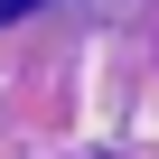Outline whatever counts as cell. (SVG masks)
<instances>
[{"mask_svg": "<svg viewBox=\"0 0 159 159\" xmlns=\"http://www.w3.org/2000/svg\"><path fill=\"white\" fill-rule=\"evenodd\" d=\"M28 10H47V0H0V19H28Z\"/></svg>", "mask_w": 159, "mask_h": 159, "instance_id": "cell-1", "label": "cell"}]
</instances>
